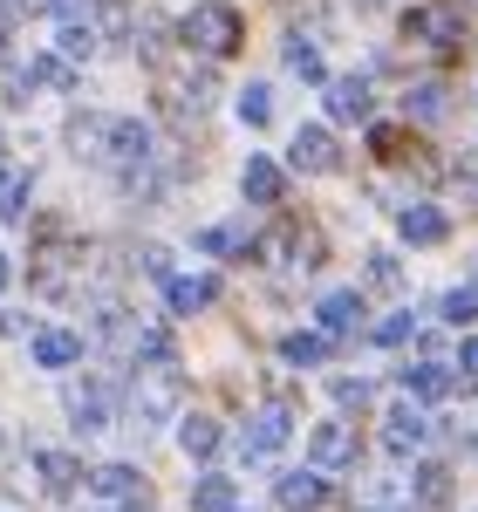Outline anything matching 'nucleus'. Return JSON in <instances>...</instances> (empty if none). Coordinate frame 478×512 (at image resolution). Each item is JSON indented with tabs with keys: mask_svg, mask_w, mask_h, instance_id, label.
<instances>
[{
	"mask_svg": "<svg viewBox=\"0 0 478 512\" xmlns=\"http://www.w3.org/2000/svg\"><path fill=\"white\" fill-rule=\"evenodd\" d=\"M69 144H76V158L103 164V171H123V178H137L144 164L158 158L151 123H137V117H76L69 123Z\"/></svg>",
	"mask_w": 478,
	"mask_h": 512,
	"instance_id": "f257e3e1",
	"label": "nucleus"
},
{
	"mask_svg": "<svg viewBox=\"0 0 478 512\" xmlns=\"http://www.w3.org/2000/svg\"><path fill=\"white\" fill-rule=\"evenodd\" d=\"M178 403H185V376H178V362H171V355L137 362V376H130V417H137V424H171Z\"/></svg>",
	"mask_w": 478,
	"mask_h": 512,
	"instance_id": "f03ea898",
	"label": "nucleus"
},
{
	"mask_svg": "<svg viewBox=\"0 0 478 512\" xmlns=\"http://www.w3.org/2000/svg\"><path fill=\"white\" fill-rule=\"evenodd\" d=\"M178 35H185V48H199V55H233L239 41H246V21H239V7H226V0H199L185 21H178Z\"/></svg>",
	"mask_w": 478,
	"mask_h": 512,
	"instance_id": "7ed1b4c3",
	"label": "nucleus"
},
{
	"mask_svg": "<svg viewBox=\"0 0 478 512\" xmlns=\"http://www.w3.org/2000/svg\"><path fill=\"white\" fill-rule=\"evenodd\" d=\"M55 14V41H62V55H96L103 48V0H55L48 7Z\"/></svg>",
	"mask_w": 478,
	"mask_h": 512,
	"instance_id": "20e7f679",
	"label": "nucleus"
},
{
	"mask_svg": "<svg viewBox=\"0 0 478 512\" xmlns=\"http://www.w3.org/2000/svg\"><path fill=\"white\" fill-rule=\"evenodd\" d=\"M403 35L458 55V48H465V21H458V7H410V14H403Z\"/></svg>",
	"mask_w": 478,
	"mask_h": 512,
	"instance_id": "39448f33",
	"label": "nucleus"
},
{
	"mask_svg": "<svg viewBox=\"0 0 478 512\" xmlns=\"http://www.w3.org/2000/svg\"><path fill=\"white\" fill-rule=\"evenodd\" d=\"M287 164H294V171H335V164H342V151H335V137H328L321 123H308V130H294Z\"/></svg>",
	"mask_w": 478,
	"mask_h": 512,
	"instance_id": "423d86ee",
	"label": "nucleus"
},
{
	"mask_svg": "<svg viewBox=\"0 0 478 512\" xmlns=\"http://www.w3.org/2000/svg\"><path fill=\"white\" fill-rule=\"evenodd\" d=\"M287 431H294V410L287 403H267L253 417V431H246V458H274L280 444H287Z\"/></svg>",
	"mask_w": 478,
	"mask_h": 512,
	"instance_id": "0eeeda50",
	"label": "nucleus"
},
{
	"mask_svg": "<svg viewBox=\"0 0 478 512\" xmlns=\"http://www.w3.org/2000/svg\"><path fill=\"white\" fill-rule=\"evenodd\" d=\"M76 260H82V253L69 246V239H48V246L35 253V267H28V280H35L41 294H62V280H69V267H76Z\"/></svg>",
	"mask_w": 478,
	"mask_h": 512,
	"instance_id": "6e6552de",
	"label": "nucleus"
},
{
	"mask_svg": "<svg viewBox=\"0 0 478 512\" xmlns=\"http://www.w3.org/2000/svg\"><path fill=\"white\" fill-rule=\"evenodd\" d=\"M308 458H315V472L356 465V431H349V424H321V431L308 437Z\"/></svg>",
	"mask_w": 478,
	"mask_h": 512,
	"instance_id": "1a4fd4ad",
	"label": "nucleus"
},
{
	"mask_svg": "<svg viewBox=\"0 0 478 512\" xmlns=\"http://www.w3.org/2000/svg\"><path fill=\"white\" fill-rule=\"evenodd\" d=\"M424 437H431V417H424L417 403H397V410L383 417V444H390V451H417Z\"/></svg>",
	"mask_w": 478,
	"mask_h": 512,
	"instance_id": "9d476101",
	"label": "nucleus"
},
{
	"mask_svg": "<svg viewBox=\"0 0 478 512\" xmlns=\"http://www.w3.org/2000/svg\"><path fill=\"white\" fill-rule=\"evenodd\" d=\"M239 192L253 198V205H280V192H287V171H280L274 158H246V171H239Z\"/></svg>",
	"mask_w": 478,
	"mask_h": 512,
	"instance_id": "9b49d317",
	"label": "nucleus"
},
{
	"mask_svg": "<svg viewBox=\"0 0 478 512\" xmlns=\"http://www.w3.org/2000/svg\"><path fill=\"white\" fill-rule=\"evenodd\" d=\"M376 110V96H369V82L362 76H342V82H328V117H342V123H362Z\"/></svg>",
	"mask_w": 478,
	"mask_h": 512,
	"instance_id": "f8f14e48",
	"label": "nucleus"
},
{
	"mask_svg": "<svg viewBox=\"0 0 478 512\" xmlns=\"http://www.w3.org/2000/svg\"><path fill=\"white\" fill-rule=\"evenodd\" d=\"M397 226H403V239H410V246H438V239L451 233V219H444L438 205H403Z\"/></svg>",
	"mask_w": 478,
	"mask_h": 512,
	"instance_id": "ddd939ff",
	"label": "nucleus"
},
{
	"mask_svg": "<svg viewBox=\"0 0 478 512\" xmlns=\"http://www.w3.org/2000/svg\"><path fill=\"white\" fill-rule=\"evenodd\" d=\"M69 417H76V431H103V424H110L103 383H69Z\"/></svg>",
	"mask_w": 478,
	"mask_h": 512,
	"instance_id": "4468645a",
	"label": "nucleus"
},
{
	"mask_svg": "<svg viewBox=\"0 0 478 512\" xmlns=\"http://www.w3.org/2000/svg\"><path fill=\"white\" fill-rule=\"evenodd\" d=\"M35 472H41V485H48L55 499H69L82 478H89V472L76 465V458H69V451H35Z\"/></svg>",
	"mask_w": 478,
	"mask_h": 512,
	"instance_id": "2eb2a0df",
	"label": "nucleus"
},
{
	"mask_svg": "<svg viewBox=\"0 0 478 512\" xmlns=\"http://www.w3.org/2000/svg\"><path fill=\"white\" fill-rule=\"evenodd\" d=\"M164 294H171V315H199V308H212V301H219V280H205V274L164 280Z\"/></svg>",
	"mask_w": 478,
	"mask_h": 512,
	"instance_id": "dca6fc26",
	"label": "nucleus"
},
{
	"mask_svg": "<svg viewBox=\"0 0 478 512\" xmlns=\"http://www.w3.org/2000/svg\"><path fill=\"white\" fill-rule=\"evenodd\" d=\"M82 355V335H69V328H41L35 335V362L41 369H69Z\"/></svg>",
	"mask_w": 478,
	"mask_h": 512,
	"instance_id": "f3484780",
	"label": "nucleus"
},
{
	"mask_svg": "<svg viewBox=\"0 0 478 512\" xmlns=\"http://www.w3.org/2000/svg\"><path fill=\"white\" fill-rule=\"evenodd\" d=\"M321 499H328L321 472H287V478H280V506H287V512H315Z\"/></svg>",
	"mask_w": 478,
	"mask_h": 512,
	"instance_id": "a211bd4d",
	"label": "nucleus"
},
{
	"mask_svg": "<svg viewBox=\"0 0 478 512\" xmlns=\"http://www.w3.org/2000/svg\"><path fill=\"white\" fill-rule=\"evenodd\" d=\"M28 198H35V171H7V178H0V219L21 226V219H28Z\"/></svg>",
	"mask_w": 478,
	"mask_h": 512,
	"instance_id": "6ab92c4d",
	"label": "nucleus"
},
{
	"mask_svg": "<svg viewBox=\"0 0 478 512\" xmlns=\"http://www.w3.org/2000/svg\"><path fill=\"white\" fill-rule=\"evenodd\" d=\"M28 82L35 89H76V55H35L28 62Z\"/></svg>",
	"mask_w": 478,
	"mask_h": 512,
	"instance_id": "aec40b11",
	"label": "nucleus"
},
{
	"mask_svg": "<svg viewBox=\"0 0 478 512\" xmlns=\"http://www.w3.org/2000/svg\"><path fill=\"white\" fill-rule=\"evenodd\" d=\"M89 485H96L103 499H137V492H144L137 465H96V472H89Z\"/></svg>",
	"mask_w": 478,
	"mask_h": 512,
	"instance_id": "412c9836",
	"label": "nucleus"
},
{
	"mask_svg": "<svg viewBox=\"0 0 478 512\" xmlns=\"http://www.w3.org/2000/svg\"><path fill=\"white\" fill-rule=\"evenodd\" d=\"M403 110H410L417 123H438L444 110H451V89H444V82H417V89L403 96Z\"/></svg>",
	"mask_w": 478,
	"mask_h": 512,
	"instance_id": "4be33fe9",
	"label": "nucleus"
},
{
	"mask_svg": "<svg viewBox=\"0 0 478 512\" xmlns=\"http://www.w3.org/2000/svg\"><path fill=\"white\" fill-rule=\"evenodd\" d=\"M356 321H362V294H328V301H321V328H328V335H349Z\"/></svg>",
	"mask_w": 478,
	"mask_h": 512,
	"instance_id": "5701e85b",
	"label": "nucleus"
},
{
	"mask_svg": "<svg viewBox=\"0 0 478 512\" xmlns=\"http://www.w3.org/2000/svg\"><path fill=\"white\" fill-rule=\"evenodd\" d=\"M178 444H185V458H212L219 451V424L212 417H185L178 424Z\"/></svg>",
	"mask_w": 478,
	"mask_h": 512,
	"instance_id": "b1692460",
	"label": "nucleus"
},
{
	"mask_svg": "<svg viewBox=\"0 0 478 512\" xmlns=\"http://www.w3.org/2000/svg\"><path fill=\"white\" fill-rule=\"evenodd\" d=\"M328 349H335L328 335H287V342H280V355H287L294 369H315V362H328Z\"/></svg>",
	"mask_w": 478,
	"mask_h": 512,
	"instance_id": "393cba45",
	"label": "nucleus"
},
{
	"mask_svg": "<svg viewBox=\"0 0 478 512\" xmlns=\"http://www.w3.org/2000/svg\"><path fill=\"white\" fill-rule=\"evenodd\" d=\"M403 390H417V396H444V390H451V369H444V362H417V369H403Z\"/></svg>",
	"mask_w": 478,
	"mask_h": 512,
	"instance_id": "a878e982",
	"label": "nucleus"
},
{
	"mask_svg": "<svg viewBox=\"0 0 478 512\" xmlns=\"http://www.w3.org/2000/svg\"><path fill=\"white\" fill-rule=\"evenodd\" d=\"M417 506H451V472H444V465H424V472H417Z\"/></svg>",
	"mask_w": 478,
	"mask_h": 512,
	"instance_id": "bb28decb",
	"label": "nucleus"
},
{
	"mask_svg": "<svg viewBox=\"0 0 478 512\" xmlns=\"http://www.w3.org/2000/svg\"><path fill=\"white\" fill-rule=\"evenodd\" d=\"M192 506L199 512H233V478H199V485H192Z\"/></svg>",
	"mask_w": 478,
	"mask_h": 512,
	"instance_id": "cd10ccee",
	"label": "nucleus"
},
{
	"mask_svg": "<svg viewBox=\"0 0 478 512\" xmlns=\"http://www.w3.org/2000/svg\"><path fill=\"white\" fill-rule=\"evenodd\" d=\"M239 117L253 123V130L274 117V96H267V82H246V89H239Z\"/></svg>",
	"mask_w": 478,
	"mask_h": 512,
	"instance_id": "c85d7f7f",
	"label": "nucleus"
},
{
	"mask_svg": "<svg viewBox=\"0 0 478 512\" xmlns=\"http://www.w3.org/2000/svg\"><path fill=\"white\" fill-rule=\"evenodd\" d=\"M287 69H294V76H308V82H321V55H315V41H287Z\"/></svg>",
	"mask_w": 478,
	"mask_h": 512,
	"instance_id": "c756f323",
	"label": "nucleus"
},
{
	"mask_svg": "<svg viewBox=\"0 0 478 512\" xmlns=\"http://www.w3.org/2000/svg\"><path fill=\"white\" fill-rule=\"evenodd\" d=\"M444 321H458V328L478 321V287H451V294H444Z\"/></svg>",
	"mask_w": 478,
	"mask_h": 512,
	"instance_id": "7c9ffc66",
	"label": "nucleus"
},
{
	"mask_svg": "<svg viewBox=\"0 0 478 512\" xmlns=\"http://www.w3.org/2000/svg\"><path fill=\"white\" fill-rule=\"evenodd\" d=\"M335 403H342V410H362V403H369V383H362V376H335Z\"/></svg>",
	"mask_w": 478,
	"mask_h": 512,
	"instance_id": "2f4dec72",
	"label": "nucleus"
},
{
	"mask_svg": "<svg viewBox=\"0 0 478 512\" xmlns=\"http://www.w3.org/2000/svg\"><path fill=\"white\" fill-rule=\"evenodd\" d=\"M137 267L151 280H171V253H164V246H137Z\"/></svg>",
	"mask_w": 478,
	"mask_h": 512,
	"instance_id": "473e14b6",
	"label": "nucleus"
},
{
	"mask_svg": "<svg viewBox=\"0 0 478 512\" xmlns=\"http://www.w3.org/2000/svg\"><path fill=\"white\" fill-rule=\"evenodd\" d=\"M410 328H417V321L397 315V321H383V328H376V342H383V349H397V342H410Z\"/></svg>",
	"mask_w": 478,
	"mask_h": 512,
	"instance_id": "72a5a7b5",
	"label": "nucleus"
},
{
	"mask_svg": "<svg viewBox=\"0 0 478 512\" xmlns=\"http://www.w3.org/2000/svg\"><path fill=\"white\" fill-rule=\"evenodd\" d=\"M369 280H376V287H397V260H383V253H376V267H369Z\"/></svg>",
	"mask_w": 478,
	"mask_h": 512,
	"instance_id": "f704fd0d",
	"label": "nucleus"
},
{
	"mask_svg": "<svg viewBox=\"0 0 478 512\" xmlns=\"http://www.w3.org/2000/svg\"><path fill=\"white\" fill-rule=\"evenodd\" d=\"M458 369H465V376H478V335L465 342V349H458Z\"/></svg>",
	"mask_w": 478,
	"mask_h": 512,
	"instance_id": "c9c22d12",
	"label": "nucleus"
},
{
	"mask_svg": "<svg viewBox=\"0 0 478 512\" xmlns=\"http://www.w3.org/2000/svg\"><path fill=\"white\" fill-rule=\"evenodd\" d=\"M7 7H14V14H48L55 0H7Z\"/></svg>",
	"mask_w": 478,
	"mask_h": 512,
	"instance_id": "e433bc0d",
	"label": "nucleus"
},
{
	"mask_svg": "<svg viewBox=\"0 0 478 512\" xmlns=\"http://www.w3.org/2000/svg\"><path fill=\"white\" fill-rule=\"evenodd\" d=\"M7 280H14V260H7V253H0V294H7Z\"/></svg>",
	"mask_w": 478,
	"mask_h": 512,
	"instance_id": "4c0bfd02",
	"label": "nucleus"
},
{
	"mask_svg": "<svg viewBox=\"0 0 478 512\" xmlns=\"http://www.w3.org/2000/svg\"><path fill=\"white\" fill-rule=\"evenodd\" d=\"M0 178H7V144H0Z\"/></svg>",
	"mask_w": 478,
	"mask_h": 512,
	"instance_id": "58836bf2",
	"label": "nucleus"
}]
</instances>
